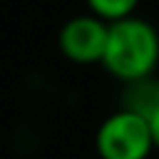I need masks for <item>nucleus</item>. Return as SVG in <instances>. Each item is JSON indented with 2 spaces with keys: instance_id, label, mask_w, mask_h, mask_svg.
<instances>
[{
  "instance_id": "nucleus-1",
  "label": "nucleus",
  "mask_w": 159,
  "mask_h": 159,
  "mask_svg": "<svg viewBox=\"0 0 159 159\" xmlns=\"http://www.w3.org/2000/svg\"><path fill=\"white\" fill-rule=\"evenodd\" d=\"M99 65L122 84L152 77L159 67V32L137 15L107 25V40Z\"/></svg>"
},
{
  "instance_id": "nucleus-2",
  "label": "nucleus",
  "mask_w": 159,
  "mask_h": 159,
  "mask_svg": "<svg viewBox=\"0 0 159 159\" xmlns=\"http://www.w3.org/2000/svg\"><path fill=\"white\" fill-rule=\"evenodd\" d=\"M94 152L99 159H149L154 147L147 119L122 107L107 114L94 132Z\"/></svg>"
},
{
  "instance_id": "nucleus-3",
  "label": "nucleus",
  "mask_w": 159,
  "mask_h": 159,
  "mask_svg": "<svg viewBox=\"0 0 159 159\" xmlns=\"http://www.w3.org/2000/svg\"><path fill=\"white\" fill-rule=\"evenodd\" d=\"M107 22L84 12L72 15L57 32V47L72 65H97L104 52Z\"/></svg>"
},
{
  "instance_id": "nucleus-4",
  "label": "nucleus",
  "mask_w": 159,
  "mask_h": 159,
  "mask_svg": "<svg viewBox=\"0 0 159 159\" xmlns=\"http://www.w3.org/2000/svg\"><path fill=\"white\" fill-rule=\"evenodd\" d=\"M157 107H159V77L157 75L124 84L122 109H129V112H137V114L147 117Z\"/></svg>"
},
{
  "instance_id": "nucleus-5",
  "label": "nucleus",
  "mask_w": 159,
  "mask_h": 159,
  "mask_svg": "<svg viewBox=\"0 0 159 159\" xmlns=\"http://www.w3.org/2000/svg\"><path fill=\"white\" fill-rule=\"evenodd\" d=\"M89 7V15L99 17L102 22H117L129 15H134L139 0H84Z\"/></svg>"
},
{
  "instance_id": "nucleus-6",
  "label": "nucleus",
  "mask_w": 159,
  "mask_h": 159,
  "mask_svg": "<svg viewBox=\"0 0 159 159\" xmlns=\"http://www.w3.org/2000/svg\"><path fill=\"white\" fill-rule=\"evenodd\" d=\"M144 119H147V127H149L152 147H154V149H159V107H157V109H152Z\"/></svg>"
}]
</instances>
